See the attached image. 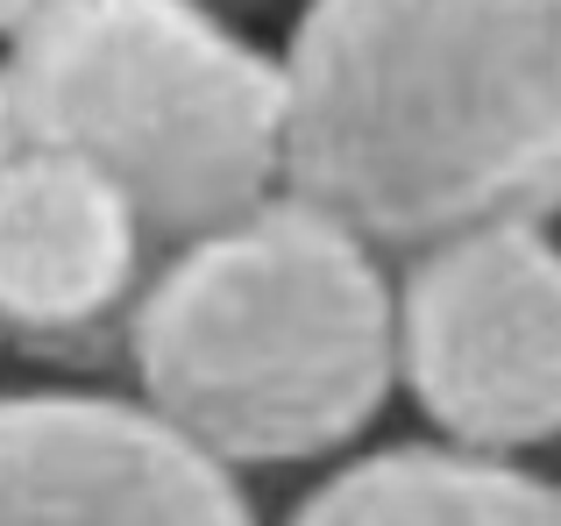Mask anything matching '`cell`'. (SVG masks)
Returning a JSON list of instances; mask_svg holds the SVG:
<instances>
[{
	"label": "cell",
	"instance_id": "1",
	"mask_svg": "<svg viewBox=\"0 0 561 526\" xmlns=\"http://www.w3.org/2000/svg\"><path fill=\"white\" fill-rule=\"evenodd\" d=\"M285 193L383 256L561 214V0H299Z\"/></svg>",
	"mask_w": 561,
	"mask_h": 526
},
{
	"label": "cell",
	"instance_id": "2",
	"mask_svg": "<svg viewBox=\"0 0 561 526\" xmlns=\"http://www.w3.org/2000/svg\"><path fill=\"white\" fill-rule=\"evenodd\" d=\"M136 399L228 470L328 462L398 391V277L299 193L164 250L122 320Z\"/></svg>",
	"mask_w": 561,
	"mask_h": 526
},
{
	"label": "cell",
	"instance_id": "3",
	"mask_svg": "<svg viewBox=\"0 0 561 526\" xmlns=\"http://www.w3.org/2000/svg\"><path fill=\"white\" fill-rule=\"evenodd\" d=\"M0 57L22 142L93 157L157 250L285 193V65L214 0H57Z\"/></svg>",
	"mask_w": 561,
	"mask_h": 526
},
{
	"label": "cell",
	"instance_id": "4",
	"mask_svg": "<svg viewBox=\"0 0 561 526\" xmlns=\"http://www.w3.org/2000/svg\"><path fill=\"white\" fill-rule=\"evenodd\" d=\"M398 391L440 442L526 456L561 442V242L548 221H491L405 256Z\"/></svg>",
	"mask_w": 561,
	"mask_h": 526
},
{
	"label": "cell",
	"instance_id": "5",
	"mask_svg": "<svg viewBox=\"0 0 561 526\" xmlns=\"http://www.w3.org/2000/svg\"><path fill=\"white\" fill-rule=\"evenodd\" d=\"M0 526H263L242 470L122 391H0Z\"/></svg>",
	"mask_w": 561,
	"mask_h": 526
},
{
	"label": "cell",
	"instance_id": "6",
	"mask_svg": "<svg viewBox=\"0 0 561 526\" xmlns=\"http://www.w3.org/2000/svg\"><path fill=\"white\" fill-rule=\"evenodd\" d=\"M150 250L136 199L93 157L14 142L0 164V328L71 342L128 320Z\"/></svg>",
	"mask_w": 561,
	"mask_h": 526
},
{
	"label": "cell",
	"instance_id": "7",
	"mask_svg": "<svg viewBox=\"0 0 561 526\" xmlns=\"http://www.w3.org/2000/svg\"><path fill=\"white\" fill-rule=\"evenodd\" d=\"M285 526H561V484L519 456L398 442L328 470Z\"/></svg>",
	"mask_w": 561,
	"mask_h": 526
},
{
	"label": "cell",
	"instance_id": "8",
	"mask_svg": "<svg viewBox=\"0 0 561 526\" xmlns=\"http://www.w3.org/2000/svg\"><path fill=\"white\" fill-rule=\"evenodd\" d=\"M50 8H57V0H0V43H14L28 22H43Z\"/></svg>",
	"mask_w": 561,
	"mask_h": 526
},
{
	"label": "cell",
	"instance_id": "9",
	"mask_svg": "<svg viewBox=\"0 0 561 526\" xmlns=\"http://www.w3.org/2000/svg\"><path fill=\"white\" fill-rule=\"evenodd\" d=\"M14 142H22V122H14V93H8V57H0V164L14 157Z\"/></svg>",
	"mask_w": 561,
	"mask_h": 526
},
{
	"label": "cell",
	"instance_id": "10",
	"mask_svg": "<svg viewBox=\"0 0 561 526\" xmlns=\"http://www.w3.org/2000/svg\"><path fill=\"white\" fill-rule=\"evenodd\" d=\"M214 8H228V14H242V8H271V0H214Z\"/></svg>",
	"mask_w": 561,
	"mask_h": 526
}]
</instances>
